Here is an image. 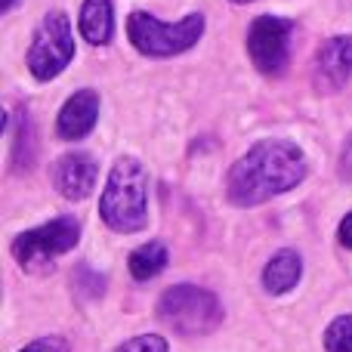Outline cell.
Returning <instances> with one entry per match:
<instances>
[{"label":"cell","instance_id":"cell-20","mask_svg":"<svg viewBox=\"0 0 352 352\" xmlns=\"http://www.w3.org/2000/svg\"><path fill=\"white\" fill-rule=\"evenodd\" d=\"M12 6H16V0H0V10H3V12L12 10Z\"/></svg>","mask_w":352,"mask_h":352},{"label":"cell","instance_id":"cell-18","mask_svg":"<svg viewBox=\"0 0 352 352\" xmlns=\"http://www.w3.org/2000/svg\"><path fill=\"white\" fill-rule=\"evenodd\" d=\"M337 173H340V179H352V133L346 136V142H343L340 161H337Z\"/></svg>","mask_w":352,"mask_h":352},{"label":"cell","instance_id":"cell-21","mask_svg":"<svg viewBox=\"0 0 352 352\" xmlns=\"http://www.w3.org/2000/svg\"><path fill=\"white\" fill-rule=\"evenodd\" d=\"M232 3H250V0H232Z\"/></svg>","mask_w":352,"mask_h":352},{"label":"cell","instance_id":"cell-1","mask_svg":"<svg viewBox=\"0 0 352 352\" xmlns=\"http://www.w3.org/2000/svg\"><path fill=\"white\" fill-rule=\"evenodd\" d=\"M306 155L287 140L256 142L244 158H238L226 179V195L238 207L266 204L281 192H291L306 179Z\"/></svg>","mask_w":352,"mask_h":352},{"label":"cell","instance_id":"cell-10","mask_svg":"<svg viewBox=\"0 0 352 352\" xmlns=\"http://www.w3.org/2000/svg\"><path fill=\"white\" fill-rule=\"evenodd\" d=\"M96 118H99V93L93 90H80L62 105L59 111V136L68 142H78L96 127Z\"/></svg>","mask_w":352,"mask_h":352},{"label":"cell","instance_id":"cell-14","mask_svg":"<svg viewBox=\"0 0 352 352\" xmlns=\"http://www.w3.org/2000/svg\"><path fill=\"white\" fill-rule=\"evenodd\" d=\"M31 158H34V130H31L28 111L19 109V115H16V136H12V164L22 170V167H31Z\"/></svg>","mask_w":352,"mask_h":352},{"label":"cell","instance_id":"cell-12","mask_svg":"<svg viewBox=\"0 0 352 352\" xmlns=\"http://www.w3.org/2000/svg\"><path fill=\"white\" fill-rule=\"evenodd\" d=\"M111 31H115L111 0H84V6H80V34L90 43L102 47V43L111 41Z\"/></svg>","mask_w":352,"mask_h":352},{"label":"cell","instance_id":"cell-9","mask_svg":"<svg viewBox=\"0 0 352 352\" xmlns=\"http://www.w3.org/2000/svg\"><path fill=\"white\" fill-rule=\"evenodd\" d=\"M96 176H99V164L87 152H68L53 164V186L68 201H84L87 195H93Z\"/></svg>","mask_w":352,"mask_h":352},{"label":"cell","instance_id":"cell-17","mask_svg":"<svg viewBox=\"0 0 352 352\" xmlns=\"http://www.w3.org/2000/svg\"><path fill=\"white\" fill-rule=\"evenodd\" d=\"M19 352H68V343L62 337H41V340L28 343V346Z\"/></svg>","mask_w":352,"mask_h":352},{"label":"cell","instance_id":"cell-13","mask_svg":"<svg viewBox=\"0 0 352 352\" xmlns=\"http://www.w3.org/2000/svg\"><path fill=\"white\" fill-rule=\"evenodd\" d=\"M167 260H170V254H167L164 244L148 241V244H142V248H136L133 254H130L127 266H130V275H133L136 281H152L167 269Z\"/></svg>","mask_w":352,"mask_h":352},{"label":"cell","instance_id":"cell-15","mask_svg":"<svg viewBox=\"0 0 352 352\" xmlns=\"http://www.w3.org/2000/svg\"><path fill=\"white\" fill-rule=\"evenodd\" d=\"M324 349L328 352H352V316H340L324 331Z\"/></svg>","mask_w":352,"mask_h":352},{"label":"cell","instance_id":"cell-3","mask_svg":"<svg viewBox=\"0 0 352 352\" xmlns=\"http://www.w3.org/2000/svg\"><path fill=\"white\" fill-rule=\"evenodd\" d=\"M158 318L164 324H170L176 334L182 337L210 334V331H217L223 324V303L207 287L173 285L161 294Z\"/></svg>","mask_w":352,"mask_h":352},{"label":"cell","instance_id":"cell-2","mask_svg":"<svg viewBox=\"0 0 352 352\" xmlns=\"http://www.w3.org/2000/svg\"><path fill=\"white\" fill-rule=\"evenodd\" d=\"M99 217L111 232L133 235L148 223V176L136 158H118L99 198Z\"/></svg>","mask_w":352,"mask_h":352},{"label":"cell","instance_id":"cell-6","mask_svg":"<svg viewBox=\"0 0 352 352\" xmlns=\"http://www.w3.org/2000/svg\"><path fill=\"white\" fill-rule=\"evenodd\" d=\"M74 59V31L65 12H47L28 50V72L37 80H53Z\"/></svg>","mask_w":352,"mask_h":352},{"label":"cell","instance_id":"cell-11","mask_svg":"<svg viewBox=\"0 0 352 352\" xmlns=\"http://www.w3.org/2000/svg\"><path fill=\"white\" fill-rule=\"evenodd\" d=\"M300 278H303V260H300V254L291 248L278 250V254L266 263V269H263V287H266L269 294L294 291V287L300 285Z\"/></svg>","mask_w":352,"mask_h":352},{"label":"cell","instance_id":"cell-7","mask_svg":"<svg viewBox=\"0 0 352 352\" xmlns=\"http://www.w3.org/2000/svg\"><path fill=\"white\" fill-rule=\"evenodd\" d=\"M291 37H294V22L278 16H260L250 22L248 28V53L256 72L263 74H281L291 59Z\"/></svg>","mask_w":352,"mask_h":352},{"label":"cell","instance_id":"cell-5","mask_svg":"<svg viewBox=\"0 0 352 352\" xmlns=\"http://www.w3.org/2000/svg\"><path fill=\"white\" fill-rule=\"evenodd\" d=\"M80 238V223L74 217H56L50 223L37 226L31 232H22V235L12 241V256L22 269L28 272H43V269H53V263L59 260L62 254L78 244Z\"/></svg>","mask_w":352,"mask_h":352},{"label":"cell","instance_id":"cell-19","mask_svg":"<svg viewBox=\"0 0 352 352\" xmlns=\"http://www.w3.org/2000/svg\"><path fill=\"white\" fill-rule=\"evenodd\" d=\"M337 238H340L343 248H349V250H352V213H346V217H343L340 229H337Z\"/></svg>","mask_w":352,"mask_h":352},{"label":"cell","instance_id":"cell-4","mask_svg":"<svg viewBox=\"0 0 352 352\" xmlns=\"http://www.w3.org/2000/svg\"><path fill=\"white\" fill-rule=\"evenodd\" d=\"M204 34V16L192 12V16L179 19V22H161V19L148 16V12H133L127 19V37L140 53L146 56H176L192 50Z\"/></svg>","mask_w":352,"mask_h":352},{"label":"cell","instance_id":"cell-8","mask_svg":"<svg viewBox=\"0 0 352 352\" xmlns=\"http://www.w3.org/2000/svg\"><path fill=\"white\" fill-rule=\"evenodd\" d=\"M352 78V34L331 37L318 47L312 59V84L318 93H337Z\"/></svg>","mask_w":352,"mask_h":352},{"label":"cell","instance_id":"cell-16","mask_svg":"<svg viewBox=\"0 0 352 352\" xmlns=\"http://www.w3.org/2000/svg\"><path fill=\"white\" fill-rule=\"evenodd\" d=\"M167 340L161 334H140L133 340H124L115 352H167Z\"/></svg>","mask_w":352,"mask_h":352}]
</instances>
